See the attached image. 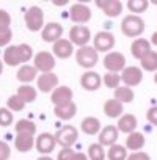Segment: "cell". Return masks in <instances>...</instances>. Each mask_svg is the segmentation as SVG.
<instances>
[{
    "label": "cell",
    "mask_w": 157,
    "mask_h": 160,
    "mask_svg": "<svg viewBox=\"0 0 157 160\" xmlns=\"http://www.w3.org/2000/svg\"><path fill=\"white\" fill-rule=\"evenodd\" d=\"M121 32L127 38H138L144 32V21L140 16L129 14L121 22Z\"/></svg>",
    "instance_id": "6da1fadb"
},
{
    "label": "cell",
    "mask_w": 157,
    "mask_h": 160,
    "mask_svg": "<svg viewBox=\"0 0 157 160\" xmlns=\"http://www.w3.org/2000/svg\"><path fill=\"white\" fill-rule=\"evenodd\" d=\"M75 60L85 69H91L98 64V50L91 46H85V47H78L77 53H75Z\"/></svg>",
    "instance_id": "7a4b0ae2"
},
{
    "label": "cell",
    "mask_w": 157,
    "mask_h": 160,
    "mask_svg": "<svg viewBox=\"0 0 157 160\" xmlns=\"http://www.w3.org/2000/svg\"><path fill=\"white\" fill-rule=\"evenodd\" d=\"M25 25L30 32H39L44 28V13L39 7H30L27 10Z\"/></svg>",
    "instance_id": "3957f363"
},
{
    "label": "cell",
    "mask_w": 157,
    "mask_h": 160,
    "mask_svg": "<svg viewBox=\"0 0 157 160\" xmlns=\"http://www.w3.org/2000/svg\"><path fill=\"white\" fill-rule=\"evenodd\" d=\"M78 138V130L74 126H63L57 133H55V140L57 143L64 149V148H71Z\"/></svg>",
    "instance_id": "277c9868"
},
{
    "label": "cell",
    "mask_w": 157,
    "mask_h": 160,
    "mask_svg": "<svg viewBox=\"0 0 157 160\" xmlns=\"http://www.w3.org/2000/svg\"><path fill=\"white\" fill-rule=\"evenodd\" d=\"M90 39H91V32L85 25H74L69 30V41H71V44H75L78 47H85V46H88Z\"/></svg>",
    "instance_id": "5b68a950"
},
{
    "label": "cell",
    "mask_w": 157,
    "mask_h": 160,
    "mask_svg": "<svg viewBox=\"0 0 157 160\" xmlns=\"http://www.w3.org/2000/svg\"><path fill=\"white\" fill-rule=\"evenodd\" d=\"M104 66L107 72H119L126 69V57L119 52H109L104 57Z\"/></svg>",
    "instance_id": "8992f818"
},
{
    "label": "cell",
    "mask_w": 157,
    "mask_h": 160,
    "mask_svg": "<svg viewBox=\"0 0 157 160\" xmlns=\"http://www.w3.org/2000/svg\"><path fill=\"white\" fill-rule=\"evenodd\" d=\"M121 75V80H123V83L124 87H137L141 83V80H143V71L137 66H127Z\"/></svg>",
    "instance_id": "52a82bcc"
},
{
    "label": "cell",
    "mask_w": 157,
    "mask_h": 160,
    "mask_svg": "<svg viewBox=\"0 0 157 160\" xmlns=\"http://www.w3.org/2000/svg\"><path fill=\"white\" fill-rule=\"evenodd\" d=\"M33 66L36 68V71H41V74L52 72V69L55 68V57L50 52H39L35 55Z\"/></svg>",
    "instance_id": "ba28073f"
},
{
    "label": "cell",
    "mask_w": 157,
    "mask_h": 160,
    "mask_svg": "<svg viewBox=\"0 0 157 160\" xmlns=\"http://www.w3.org/2000/svg\"><path fill=\"white\" fill-rule=\"evenodd\" d=\"M69 18L75 24H87L91 19V10L84 3H75V5L71 7Z\"/></svg>",
    "instance_id": "9c48e42d"
},
{
    "label": "cell",
    "mask_w": 157,
    "mask_h": 160,
    "mask_svg": "<svg viewBox=\"0 0 157 160\" xmlns=\"http://www.w3.org/2000/svg\"><path fill=\"white\" fill-rule=\"evenodd\" d=\"M93 42H94V49L98 52H107L113 49L115 46V36L109 32H99L94 38H93Z\"/></svg>",
    "instance_id": "30bf717a"
},
{
    "label": "cell",
    "mask_w": 157,
    "mask_h": 160,
    "mask_svg": "<svg viewBox=\"0 0 157 160\" xmlns=\"http://www.w3.org/2000/svg\"><path fill=\"white\" fill-rule=\"evenodd\" d=\"M50 99L55 107H66V105L72 104V91L68 87H57L52 91Z\"/></svg>",
    "instance_id": "8fae6325"
},
{
    "label": "cell",
    "mask_w": 157,
    "mask_h": 160,
    "mask_svg": "<svg viewBox=\"0 0 157 160\" xmlns=\"http://www.w3.org/2000/svg\"><path fill=\"white\" fill-rule=\"evenodd\" d=\"M96 7L109 18H118L123 13V3L119 0H96Z\"/></svg>",
    "instance_id": "7c38bea8"
},
{
    "label": "cell",
    "mask_w": 157,
    "mask_h": 160,
    "mask_svg": "<svg viewBox=\"0 0 157 160\" xmlns=\"http://www.w3.org/2000/svg\"><path fill=\"white\" fill-rule=\"evenodd\" d=\"M55 144H57V140H55V135H52V133L44 132L36 138V149L43 155H49L55 149Z\"/></svg>",
    "instance_id": "4fadbf2b"
},
{
    "label": "cell",
    "mask_w": 157,
    "mask_h": 160,
    "mask_svg": "<svg viewBox=\"0 0 157 160\" xmlns=\"http://www.w3.org/2000/svg\"><path fill=\"white\" fill-rule=\"evenodd\" d=\"M61 35H63V27L57 22H49L47 25H44L41 38L46 42H57L58 39H61Z\"/></svg>",
    "instance_id": "5bb4252c"
},
{
    "label": "cell",
    "mask_w": 157,
    "mask_h": 160,
    "mask_svg": "<svg viewBox=\"0 0 157 160\" xmlns=\"http://www.w3.org/2000/svg\"><path fill=\"white\" fill-rule=\"evenodd\" d=\"M101 83H102V78H101V75H99L98 72H94V71L85 72V74L82 75V78H80V85H82V88L87 90V91H96V90H99V88H101Z\"/></svg>",
    "instance_id": "9a60e30c"
},
{
    "label": "cell",
    "mask_w": 157,
    "mask_h": 160,
    "mask_svg": "<svg viewBox=\"0 0 157 160\" xmlns=\"http://www.w3.org/2000/svg\"><path fill=\"white\" fill-rule=\"evenodd\" d=\"M58 85V77L53 72H44L38 75V88L43 93H50L57 88Z\"/></svg>",
    "instance_id": "2e32d148"
},
{
    "label": "cell",
    "mask_w": 157,
    "mask_h": 160,
    "mask_svg": "<svg viewBox=\"0 0 157 160\" xmlns=\"http://www.w3.org/2000/svg\"><path fill=\"white\" fill-rule=\"evenodd\" d=\"M118 127L115 126H105L101 132H99V144L101 146H113L116 144L118 140Z\"/></svg>",
    "instance_id": "e0dca14e"
},
{
    "label": "cell",
    "mask_w": 157,
    "mask_h": 160,
    "mask_svg": "<svg viewBox=\"0 0 157 160\" xmlns=\"http://www.w3.org/2000/svg\"><path fill=\"white\" fill-rule=\"evenodd\" d=\"M130 52L134 55V58L137 60H141L143 57H146L149 52H151V42L144 38H137L132 46H130Z\"/></svg>",
    "instance_id": "ac0fdd59"
},
{
    "label": "cell",
    "mask_w": 157,
    "mask_h": 160,
    "mask_svg": "<svg viewBox=\"0 0 157 160\" xmlns=\"http://www.w3.org/2000/svg\"><path fill=\"white\" fill-rule=\"evenodd\" d=\"M53 55L55 57H58V58H61V60H64V58H69L71 55H72V44H71V41L69 39H58L57 42H53Z\"/></svg>",
    "instance_id": "d6986e66"
},
{
    "label": "cell",
    "mask_w": 157,
    "mask_h": 160,
    "mask_svg": "<svg viewBox=\"0 0 157 160\" xmlns=\"http://www.w3.org/2000/svg\"><path fill=\"white\" fill-rule=\"evenodd\" d=\"M118 130L119 132H123V133H132V132H135V129H137V118L134 116V115H130V113H126V115H123L119 119H118Z\"/></svg>",
    "instance_id": "ffe728a7"
},
{
    "label": "cell",
    "mask_w": 157,
    "mask_h": 160,
    "mask_svg": "<svg viewBox=\"0 0 157 160\" xmlns=\"http://www.w3.org/2000/svg\"><path fill=\"white\" fill-rule=\"evenodd\" d=\"M35 135H28V133H18L14 138V146L19 152H28L33 144H35Z\"/></svg>",
    "instance_id": "44dd1931"
},
{
    "label": "cell",
    "mask_w": 157,
    "mask_h": 160,
    "mask_svg": "<svg viewBox=\"0 0 157 160\" xmlns=\"http://www.w3.org/2000/svg\"><path fill=\"white\" fill-rule=\"evenodd\" d=\"M143 146H144V135L141 132L135 130V132L127 135V138H126V148L127 149H130L134 152H138Z\"/></svg>",
    "instance_id": "7402d4cb"
},
{
    "label": "cell",
    "mask_w": 157,
    "mask_h": 160,
    "mask_svg": "<svg viewBox=\"0 0 157 160\" xmlns=\"http://www.w3.org/2000/svg\"><path fill=\"white\" fill-rule=\"evenodd\" d=\"M123 104L116 99H109L104 104V113L109 118H121L123 116Z\"/></svg>",
    "instance_id": "603a6c76"
},
{
    "label": "cell",
    "mask_w": 157,
    "mask_h": 160,
    "mask_svg": "<svg viewBox=\"0 0 157 160\" xmlns=\"http://www.w3.org/2000/svg\"><path fill=\"white\" fill-rule=\"evenodd\" d=\"M38 75V71L35 66H30V64H22L18 71V80L22 83H30L35 80V77Z\"/></svg>",
    "instance_id": "cb8c5ba5"
},
{
    "label": "cell",
    "mask_w": 157,
    "mask_h": 160,
    "mask_svg": "<svg viewBox=\"0 0 157 160\" xmlns=\"http://www.w3.org/2000/svg\"><path fill=\"white\" fill-rule=\"evenodd\" d=\"M53 113H55V116H57L58 119L69 121V119H72V118L75 116V113H77V105L72 102V104H69V105H66V107H55Z\"/></svg>",
    "instance_id": "d4e9b609"
},
{
    "label": "cell",
    "mask_w": 157,
    "mask_h": 160,
    "mask_svg": "<svg viewBox=\"0 0 157 160\" xmlns=\"http://www.w3.org/2000/svg\"><path fill=\"white\" fill-rule=\"evenodd\" d=\"M82 130L87 135H96L98 132H101V121L94 116H88L82 121Z\"/></svg>",
    "instance_id": "484cf974"
},
{
    "label": "cell",
    "mask_w": 157,
    "mask_h": 160,
    "mask_svg": "<svg viewBox=\"0 0 157 160\" xmlns=\"http://www.w3.org/2000/svg\"><path fill=\"white\" fill-rule=\"evenodd\" d=\"M3 63H7L8 66H18V64H21V57H19L18 46L7 47V50L3 53Z\"/></svg>",
    "instance_id": "4316f807"
},
{
    "label": "cell",
    "mask_w": 157,
    "mask_h": 160,
    "mask_svg": "<svg viewBox=\"0 0 157 160\" xmlns=\"http://www.w3.org/2000/svg\"><path fill=\"white\" fill-rule=\"evenodd\" d=\"M140 64L144 71H149V72H155L157 71V52L151 50L146 57H143L140 60Z\"/></svg>",
    "instance_id": "83f0119b"
},
{
    "label": "cell",
    "mask_w": 157,
    "mask_h": 160,
    "mask_svg": "<svg viewBox=\"0 0 157 160\" xmlns=\"http://www.w3.org/2000/svg\"><path fill=\"white\" fill-rule=\"evenodd\" d=\"M25 104L27 102H33L36 99V90L32 87V85H21L18 88V93H16Z\"/></svg>",
    "instance_id": "f1b7e54d"
},
{
    "label": "cell",
    "mask_w": 157,
    "mask_h": 160,
    "mask_svg": "<svg viewBox=\"0 0 157 160\" xmlns=\"http://www.w3.org/2000/svg\"><path fill=\"white\" fill-rule=\"evenodd\" d=\"M115 99L121 104H129L134 101V91L129 87H119L115 90Z\"/></svg>",
    "instance_id": "f546056e"
},
{
    "label": "cell",
    "mask_w": 157,
    "mask_h": 160,
    "mask_svg": "<svg viewBox=\"0 0 157 160\" xmlns=\"http://www.w3.org/2000/svg\"><path fill=\"white\" fill-rule=\"evenodd\" d=\"M14 127H16V133L35 135V132H36V126H35V122L30 121V119H19Z\"/></svg>",
    "instance_id": "4dcf8cb0"
},
{
    "label": "cell",
    "mask_w": 157,
    "mask_h": 160,
    "mask_svg": "<svg viewBox=\"0 0 157 160\" xmlns=\"http://www.w3.org/2000/svg\"><path fill=\"white\" fill-rule=\"evenodd\" d=\"M107 157H109V160H127V151L121 144H113V146H110Z\"/></svg>",
    "instance_id": "1f68e13d"
},
{
    "label": "cell",
    "mask_w": 157,
    "mask_h": 160,
    "mask_svg": "<svg viewBox=\"0 0 157 160\" xmlns=\"http://www.w3.org/2000/svg\"><path fill=\"white\" fill-rule=\"evenodd\" d=\"M149 3L148 0H129L127 2V8L130 13H135V16H138L140 13H144L148 10Z\"/></svg>",
    "instance_id": "d6a6232c"
},
{
    "label": "cell",
    "mask_w": 157,
    "mask_h": 160,
    "mask_svg": "<svg viewBox=\"0 0 157 160\" xmlns=\"http://www.w3.org/2000/svg\"><path fill=\"white\" fill-rule=\"evenodd\" d=\"M102 82H104V85H105L107 88H113V90H116V88H119L121 75L116 74V72H107V74L104 75V78H102Z\"/></svg>",
    "instance_id": "836d02e7"
},
{
    "label": "cell",
    "mask_w": 157,
    "mask_h": 160,
    "mask_svg": "<svg viewBox=\"0 0 157 160\" xmlns=\"http://www.w3.org/2000/svg\"><path fill=\"white\" fill-rule=\"evenodd\" d=\"M88 155L91 160H105V151L104 146H101L99 143H93L88 148Z\"/></svg>",
    "instance_id": "e575fe53"
},
{
    "label": "cell",
    "mask_w": 157,
    "mask_h": 160,
    "mask_svg": "<svg viewBox=\"0 0 157 160\" xmlns=\"http://www.w3.org/2000/svg\"><path fill=\"white\" fill-rule=\"evenodd\" d=\"M7 105H8V110H13V112H21V110H24V107H25V102L18 96V94H13V96H10L8 98V101H7Z\"/></svg>",
    "instance_id": "d590c367"
},
{
    "label": "cell",
    "mask_w": 157,
    "mask_h": 160,
    "mask_svg": "<svg viewBox=\"0 0 157 160\" xmlns=\"http://www.w3.org/2000/svg\"><path fill=\"white\" fill-rule=\"evenodd\" d=\"M19 50V57H21V63H27L33 58V50L28 44H19L18 46Z\"/></svg>",
    "instance_id": "8d00e7d4"
},
{
    "label": "cell",
    "mask_w": 157,
    "mask_h": 160,
    "mask_svg": "<svg viewBox=\"0 0 157 160\" xmlns=\"http://www.w3.org/2000/svg\"><path fill=\"white\" fill-rule=\"evenodd\" d=\"M13 121H14V118H13L11 110H8L5 107L0 108V126H2V127H8V126L13 124Z\"/></svg>",
    "instance_id": "74e56055"
},
{
    "label": "cell",
    "mask_w": 157,
    "mask_h": 160,
    "mask_svg": "<svg viewBox=\"0 0 157 160\" xmlns=\"http://www.w3.org/2000/svg\"><path fill=\"white\" fill-rule=\"evenodd\" d=\"M13 38V32L11 28H0V47H5L10 44Z\"/></svg>",
    "instance_id": "f35d334b"
},
{
    "label": "cell",
    "mask_w": 157,
    "mask_h": 160,
    "mask_svg": "<svg viewBox=\"0 0 157 160\" xmlns=\"http://www.w3.org/2000/svg\"><path fill=\"white\" fill-rule=\"evenodd\" d=\"M11 18L5 10H0V28H10Z\"/></svg>",
    "instance_id": "ab89813d"
},
{
    "label": "cell",
    "mask_w": 157,
    "mask_h": 160,
    "mask_svg": "<svg viewBox=\"0 0 157 160\" xmlns=\"http://www.w3.org/2000/svg\"><path fill=\"white\" fill-rule=\"evenodd\" d=\"M11 155V149L5 141H0V160H8Z\"/></svg>",
    "instance_id": "60d3db41"
},
{
    "label": "cell",
    "mask_w": 157,
    "mask_h": 160,
    "mask_svg": "<svg viewBox=\"0 0 157 160\" xmlns=\"http://www.w3.org/2000/svg\"><path fill=\"white\" fill-rule=\"evenodd\" d=\"M146 119H148L152 126H157V105L151 107V108L146 112Z\"/></svg>",
    "instance_id": "b9f144b4"
},
{
    "label": "cell",
    "mask_w": 157,
    "mask_h": 160,
    "mask_svg": "<svg viewBox=\"0 0 157 160\" xmlns=\"http://www.w3.org/2000/svg\"><path fill=\"white\" fill-rule=\"evenodd\" d=\"M72 155H74V151H72L71 148H64L63 151H60V154H58L57 160H71V158H72Z\"/></svg>",
    "instance_id": "7bdbcfd3"
},
{
    "label": "cell",
    "mask_w": 157,
    "mask_h": 160,
    "mask_svg": "<svg viewBox=\"0 0 157 160\" xmlns=\"http://www.w3.org/2000/svg\"><path fill=\"white\" fill-rule=\"evenodd\" d=\"M127 160H151V158H149V155H148L146 152H141V151H138V152H134V154H130V155L127 157Z\"/></svg>",
    "instance_id": "ee69618b"
},
{
    "label": "cell",
    "mask_w": 157,
    "mask_h": 160,
    "mask_svg": "<svg viewBox=\"0 0 157 160\" xmlns=\"http://www.w3.org/2000/svg\"><path fill=\"white\" fill-rule=\"evenodd\" d=\"M71 160H88V157L84 152H74V155H72Z\"/></svg>",
    "instance_id": "f6af8a7d"
},
{
    "label": "cell",
    "mask_w": 157,
    "mask_h": 160,
    "mask_svg": "<svg viewBox=\"0 0 157 160\" xmlns=\"http://www.w3.org/2000/svg\"><path fill=\"white\" fill-rule=\"evenodd\" d=\"M151 42H152L154 46H157V32L152 33V36H151Z\"/></svg>",
    "instance_id": "bcb514c9"
},
{
    "label": "cell",
    "mask_w": 157,
    "mask_h": 160,
    "mask_svg": "<svg viewBox=\"0 0 157 160\" xmlns=\"http://www.w3.org/2000/svg\"><path fill=\"white\" fill-rule=\"evenodd\" d=\"M36 160H53L52 157H49V155H41L39 158H36Z\"/></svg>",
    "instance_id": "7dc6e473"
},
{
    "label": "cell",
    "mask_w": 157,
    "mask_h": 160,
    "mask_svg": "<svg viewBox=\"0 0 157 160\" xmlns=\"http://www.w3.org/2000/svg\"><path fill=\"white\" fill-rule=\"evenodd\" d=\"M2 72H3V61L0 60V75H2Z\"/></svg>",
    "instance_id": "c3c4849f"
},
{
    "label": "cell",
    "mask_w": 157,
    "mask_h": 160,
    "mask_svg": "<svg viewBox=\"0 0 157 160\" xmlns=\"http://www.w3.org/2000/svg\"><path fill=\"white\" fill-rule=\"evenodd\" d=\"M154 82H155V85H157V72H155V75H154Z\"/></svg>",
    "instance_id": "681fc988"
}]
</instances>
